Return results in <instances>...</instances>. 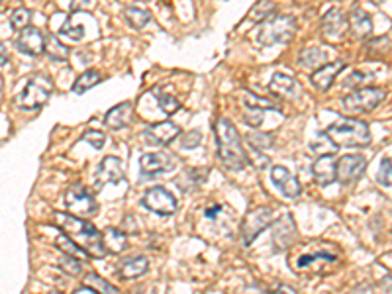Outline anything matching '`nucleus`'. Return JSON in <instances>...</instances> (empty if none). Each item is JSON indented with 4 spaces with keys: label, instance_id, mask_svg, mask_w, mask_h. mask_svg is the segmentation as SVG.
I'll return each mask as SVG.
<instances>
[{
    "label": "nucleus",
    "instance_id": "6",
    "mask_svg": "<svg viewBox=\"0 0 392 294\" xmlns=\"http://www.w3.org/2000/svg\"><path fill=\"white\" fill-rule=\"evenodd\" d=\"M386 98V90L381 87L357 88L343 98V108L351 114H369L377 106H381Z\"/></svg>",
    "mask_w": 392,
    "mask_h": 294
},
{
    "label": "nucleus",
    "instance_id": "38",
    "mask_svg": "<svg viewBox=\"0 0 392 294\" xmlns=\"http://www.w3.org/2000/svg\"><path fill=\"white\" fill-rule=\"evenodd\" d=\"M83 142L90 143L95 149H102L104 147V143H106V133L104 131H98V130H87L83 133V138H81Z\"/></svg>",
    "mask_w": 392,
    "mask_h": 294
},
{
    "label": "nucleus",
    "instance_id": "25",
    "mask_svg": "<svg viewBox=\"0 0 392 294\" xmlns=\"http://www.w3.org/2000/svg\"><path fill=\"white\" fill-rule=\"evenodd\" d=\"M327 59H329V54H327L326 49H322V47H308V49H302L300 55H298V67L314 69L316 71L318 67L329 63Z\"/></svg>",
    "mask_w": 392,
    "mask_h": 294
},
{
    "label": "nucleus",
    "instance_id": "24",
    "mask_svg": "<svg viewBox=\"0 0 392 294\" xmlns=\"http://www.w3.org/2000/svg\"><path fill=\"white\" fill-rule=\"evenodd\" d=\"M269 88H271L272 97L275 98H293L294 95H296L298 83H296V79H293V76L277 73V75L271 79Z\"/></svg>",
    "mask_w": 392,
    "mask_h": 294
},
{
    "label": "nucleus",
    "instance_id": "33",
    "mask_svg": "<svg viewBox=\"0 0 392 294\" xmlns=\"http://www.w3.org/2000/svg\"><path fill=\"white\" fill-rule=\"evenodd\" d=\"M55 247H59V250L63 251L65 255H71V257H76V259H85V257H88L87 253L81 250L75 241H71L69 238H67V236H63V234H59V236H57V240H55Z\"/></svg>",
    "mask_w": 392,
    "mask_h": 294
},
{
    "label": "nucleus",
    "instance_id": "44",
    "mask_svg": "<svg viewBox=\"0 0 392 294\" xmlns=\"http://www.w3.org/2000/svg\"><path fill=\"white\" fill-rule=\"evenodd\" d=\"M245 122L250 124V126H261L263 124V112L261 110H253V114H245Z\"/></svg>",
    "mask_w": 392,
    "mask_h": 294
},
{
    "label": "nucleus",
    "instance_id": "21",
    "mask_svg": "<svg viewBox=\"0 0 392 294\" xmlns=\"http://www.w3.org/2000/svg\"><path fill=\"white\" fill-rule=\"evenodd\" d=\"M348 22L353 35H357L359 40H369L370 33H373V18H370L369 12L355 6L349 14Z\"/></svg>",
    "mask_w": 392,
    "mask_h": 294
},
{
    "label": "nucleus",
    "instance_id": "34",
    "mask_svg": "<svg viewBox=\"0 0 392 294\" xmlns=\"http://www.w3.org/2000/svg\"><path fill=\"white\" fill-rule=\"evenodd\" d=\"M153 92H155V97H157L159 108L163 110L165 114H174L177 110L181 108V102H179L174 97H171V95L161 92V88H153Z\"/></svg>",
    "mask_w": 392,
    "mask_h": 294
},
{
    "label": "nucleus",
    "instance_id": "8",
    "mask_svg": "<svg viewBox=\"0 0 392 294\" xmlns=\"http://www.w3.org/2000/svg\"><path fill=\"white\" fill-rule=\"evenodd\" d=\"M65 206L69 214H73L76 218H90L98 212V204L95 196L87 190V186L73 185L65 193Z\"/></svg>",
    "mask_w": 392,
    "mask_h": 294
},
{
    "label": "nucleus",
    "instance_id": "29",
    "mask_svg": "<svg viewBox=\"0 0 392 294\" xmlns=\"http://www.w3.org/2000/svg\"><path fill=\"white\" fill-rule=\"evenodd\" d=\"M85 286L92 288V291L98 294H120L114 284L108 283L106 279H102L97 272H88L87 279H85Z\"/></svg>",
    "mask_w": 392,
    "mask_h": 294
},
{
    "label": "nucleus",
    "instance_id": "46",
    "mask_svg": "<svg viewBox=\"0 0 392 294\" xmlns=\"http://www.w3.org/2000/svg\"><path fill=\"white\" fill-rule=\"evenodd\" d=\"M220 210H222V206H220V204H214V206L206 208V212H204V214H206V218L214 220L220 214Z\"/></svg>",
    "mask_w": 392,
    "mask_h": 294
},
{
    "label": "nucleus",
    "instance_id": "43",
    "mask_svg": "<svg viewBox=\"0 0 392 294\" xmlns=\"http://www.w3.org/2000/svg\"><path fill=\"white\" fill-rule=\"evenodd\" d=\"M90 2H92V0H69V10H71V14L87 10L88 6H90Z\"/></svg>",
    "mask_w": 392,
    "mask_h": 294
},
{
    "label": "nucleus",
    "instance_id": "37",
    "mask_svg": "<svg viewBox=\"0 0 392 294\" xmlns=\"http://www.w3.org/2000/svg\"><path fill=\"white\" fill-rule=\"evenodd\" d=\"M314 261H329V263H336L338 261V257L336 255H332V253H316V255H302L298 261H296V269H304L308 265H312Z\"/></svg>",
    "mask_w": 392,
    "mask_h": 294
},
{
    "label": "nucleus",
    "instance_id": "19",
    "mask_svg": "<svg viewBox=\"0 0 392 294\" xmlns=\"http://www.w3.org/2000/svg\"><path fill=\"white\" fill-rule=\"evenodd\" d=\"M296 238V228H294V220L291 216H283L275 222L272 228V247L275 251L286 250L293 240Z\"/></svg>",
    "mask_w": 392,
    "mask_h": 294
},
{
    "label": "nucleus",
    "instance_id": "12",
    "mask_svg": "<svg viewBox=\"0 0 392 294\" xmlns=\"http://www.w3.org/2000/svg\"><path fill=\"white\" fill-rule=\"evenodd\" d=\"M179 136H181V128L171 120L153 124V126H149L147 130L143 131V140L149 142L152 145H167V143L177 140Z\"/></svg>",
    "mask_w": 392,
    "mask_h": 294
},
{
    "label": "nucleus",
    "instance_id": "14",
    "mask_svg": "<svg viewBox=\"0 0 392 294\" xmlns=\"http://www.w3.org/2000/svg\"><path fill=\"white\" fill-rule=\"evenodd\" d=\"M44 45H45V35L42 33L40 28H33V26H28L20 30V35L16 40V47L26 55H32V57H38V55L44 54Z\"/></svg>",
    "mask_w": 392,
    "mask_h": 294
},
{
    "label": "nucleus",
    "instance_id": "13",
    "mask_svg": "<svg viewBox=\"0 0 392 294\" xmlns=\"http://www.w3.org/2000/svg\"><path fill=\"white\" fill-rule=\"evenodd\" d=\"M140 167H142L143 174H159V173H169L177 167L173 155L169 153H143L142 159H140Z\"/></svg>",
    "mask_w": 392,
    "mask_h": 294
},
{
    "label": "nucleus",
    "instance_id": "28",
    "mask_svg": "<svg viewBox=\"0 0 392 294\" xmlns=\"http://www.w3.org/2000/svg\"><path fill=\"white\" fill-rule=\"evenodd\" d=\"M44 54H47V57H49L51 61H67L71 51H69V47L61 44L55 35H49V38H45Z\"/></svg>",
    "mask_w": 392,
    "mask_h": 294
},
{
    "label": "nucleus",
    "instance_id": "11",
    "mask_svg": "<svg viewBox=\"0 0 392 294\" xmlns=\"http://www.w3.org/2000/svg\"><path fill=\"white\" fill-rule=\"evenodd\" d=\"M348 32V18L341 8H329L322 18V33L326 35L329 42H338L343 40V35Z\"/></svg>",
    "mask_w": 392,
    "mask_h": 294
},
{
    "label": "nucleus",
    "instance_id": "36",
    "mask_svg": "<svg viewBox=\"0 0 392 294\" xmlns=\"http://www.w3.org/2000/svg\"><path fill=\"white\" fill-rule=\"evenodd\" d=\"M59 269L67 275H81L83 272V263L81 259H76V257H71V255H63L61 259H59Z\"/></svg>",
    "mask_w": 392,
    "mask_h": 294
},
{
    "label": "nucleus",
    "instance_id": "1",
    "mask_svg": "<svg viewBox=\"0 0 392 294\" xmlns=\"http://www.w3.org/2000/svg\"><path fill=\"white\" fill-rule=\"evenodd\" d=\"M55 226L63 236L75 241L90 259H102L106 255L102 245V231H98L88 220L76 218L69 212H55Z\"/></svg>",
    "mask_w": 392,
    "mask_h": 294
},
{
    "label": "nucleus",
    "instance_id": "39",
    "mask_svg": "<svg viewBox=\"0 0 392 294\" xmlns=\"http://www.w3.org/2000/svg\"><path fill=\"white\" fill-rule=\"evenodd\" d=\"M369 81H370V75L363 73V71H353V73L343 81V85L348 88H359L361 85H367Z\"/></svg>",
    "mask_w": 392,
    "mask_h": 294
},
{
    "label": "nucleus",
    "instance_id": "41",
    "mask_svg": "<svg viewBox=\"0 0 392 294\" xmlns=\"http://www.w3.org/2000/svg\"><path fill=\"white\" fill-rule=\"evenodd\" d=\"M379 183L386 188H391V157H384L381 161V169H379Z\"/></svg>",
    "mask_w": 392,
    "mask_h": 294
},
{
    "label": "nucleus",
    "instance_id": "2",
    "mask_svg": "<svg viewBox=\"0 0 392 294\" xmlns=\"http://www.w3.org/2000/svg\"><path fill=\"white\" fill-rule=\"evenodd\" d=\"M214 128H216L220 161L229 171H241L245 165L250 163V157L243 149V143H241V138L238 130H236V126L228 118L220 116L216 124H214Z\"/></svg>",
    "mask_w": 392,
    "mask_h": 294
},
{
    "label": "nucleus",
    "instance_id": "48",
    "mask_svg": "<svg viewBox=\"0 0 392 294\" xmlns=\"http://www.w3.org/2000/svg\"><path fill=\"white\" fill-rule=\"evenodd\" d=\"M73 294H98V293H95V291H92V288H88V286H83V288H76Z\"/></svg>",
    "mask_w": 392,
    "mask_h": 294
},
{
    "label": "nucleus",
    "instance_id": "51",
    "mask_svg": "<svg viewBox=\"0 0 392 294\" xmlns=\"http://www.w3.org/2000/svg\"><path fill=\"white\" fill-rule=\"evenodd\" d=\"M373 2H375V4H379V6H382V4H384V0H373Z\"/></svg>",
    "mask_w": 392,
    "mask_h": 294
},
{
    "label": "nucleus",
    "instance_id": "23",
    "mask_svg": "<svg viewBox=\"0 0 392 294\" xmlns=\"http://www.w3.org/2000/svg\"><path fill=\"white\" fill-rule=\"evenodd\" d=\"M102 245L106 255H120L128 247V240H126V234L120 228H106L102 234Z\"/></svg>",
    "mask_w": 392,
    "mask_h": 294
},
{
    "label": "nucleus",
    "instance_id": "15",
    "mask_svg": "<svg viewBox=\"0 0 392 294\" xmlns=\"http://www.w3.org/2000/svg\"><path fill=\"white\" fill-rule=\"evenodd\" d=\"M271 181L272 185L277 186L286 198H298L300 193H302V186L298 183V179L286 167L275 165L271 169Z\"/></svg>",
    "mask_w": 392,
    "mask_h": 294
},
{
    "label": "nucleus",
    "instance_id": "4",
    "mask_svg": "<svg viewBox=\"0 0 392 294\" xmlns=\"http://www.w3.org/2000/svg\"><path fill=\"white\" fill-rule=\"evenodd\" d=\"M296 30H298V24H296L294 16H291V14H272L271 18L261 22L255 42L261 47L286 44L296 35Z\"/></svg>",
    "mask_w": 392,
    "mask_h": 294
},
{
    "label": "nucleus",
    "instance_id": "30",
    "mask_svg": "<svg viewBox=\"0 0 392 294\" xmlns=\"http://www.w3.org/2000/svg\"><path fill=\"white\" fill-rule=\"evenodd\" d=\"M243 104L251 110H279V104L275 100H269V98L257 97L253 95L251 90H243Z\"/></svg>",
    "mask_w": 392,
    "mask_h": 294
},
{
    "label": "nucleus",
    "instance_id": "10",
    "mask_svg": "<svg viewBox=\"0 0 392 294\" xmlns=\"http://www.w3.org/2000/svg\"><path fill=\"white\" fill-rule=\"evenodd\" d=\"M365 169H367V159L363 155L359 153L343 155L336 165V181H339L341 185H351L355 181H359Z\"/></svg>",
    "mask_w": 392,
    "mask_h": 294
},
{
    "label": "nucleus",
    "instance_id": "50",
    "mask_svg": "<svg viewBox=\"0 0 392 294\" xmlns=\"http://www.w3.org/2000/svg\"><path fill=\"white\" fill-rule=\"evenodd\" d=\"M365 291H363V286H359V288H355V294H363ZM349 294H353V293H349Z\"/></svg>",
    "mask_w": 392,
    "mask_h": 294
},
{
    "label": "nucleus",
    "instance_id": "5",
    "mask_svg": "<svg viewBox=\"0 0 392 294\" xmlns=\"http://www.w3.org/2000/svg\"><path fill=\"white\" fill-rule=\"evenodd\" d=\"M51 92H54V85L47 76H32L26 83L22 95L16 98V104L22 110H38L49 100Z\"/></svg>",
    "mask_w": 392,
    "mask_h": 294
},
{
    "label": "nucleus",
    "instance_id": "16",
    "mask_svg": "<svg viewBox=\"0 0 392 294\" xmlns=\"http://www.w3.org/2000/svg\"><path fill=\"white\" fill-rule=\"evenodd\" d=\"M343 69H345V63H343V61H332V63L318 67L316 71L310 75V81H312V85H314L316 90L327 92V90L332 88V85H334L336 76H338Z\"/></svg>",
    "mask_w": 392,
    "mask_h": 294
},
{
    "label": "nucleus",
    "instance_id": "49",
    "mask_svg": "<svg viewBox=\"0 0 392 294\" xmlns=\"http://www.w3.org/2000/svg\"><path fill=\"white\" fill-rule=\"evenodd\" d=\"M245 294H267L263 288H257V286H250L247 291H245Z\"/></svg>",
    "mask_w": 392,
    "mask_h": 294
},
{
    "label": "nucleus",
    "instance_id": "45",
    "mask_svg": "<svg viewBox=\"0 0 392 294\" xmlns=\"http://www.w3.org/2000/svg\"><path fill=\"white\" fill-rule=\"evenodd\" d=\"M267 294H298V293L294 291L293 286H288V284H281V286H277L275 291H271V293Z\"/></svg>",
    "mask_w": 392,
    "mask_h": 294
},
{
    "label": "nucleus",
    "instance_id": "42",
    "mask_svg": "<svg viewBox=\"0 0 392 294\" xmlns=\"http://www.w3.org/2000/svg\"><path fill=\"white\" fill-rule=\"evenodd\" d=\"M59 33H61V35H69L73 42H81L83 35H85V30H83V26H76V28L75 26H71V20H69V22L59 30Z\"/></svg>",
    "mask_w": 392,
    "mask_h": 294
},
{
    "label": "nucleus",
    "instance_id": "32",
    "mask_svg": "<svg viewBox=\"0 0 392 294\" xmlns=\"http://www.w3.org/2000/svg\"><path fill=\"white\" fill-rule=\"evenodd\" d=\"M272 14H277L275 10V4L272 0H259L250 12V20H255V22H265L267 18H271Z\"/></svg>",
    "mask_w": 392,
    "mask_h": 294
},
{
    "label": "nucleus",
    "instance_id": "7",
    "mask_svg": "<svg viewBox=\"0 0 392 294\" xmlns=\"http://www.w3.org/2000/svg\"><path fill=\"white\" fill-rule=\"evenodd\" d=\"M272 210L269 206H257L250 210L245 214V218L241 222V241L245 247H250L253 241L261 236L265 229L271 226Z\"/></svg>",
    "mask_w": 392,
    "mask_h": 294
},
{
    "label": "nucleus",
    "instance_id": "26",
    "mask_svg": "<svg viewBox=\"0 0 392 294\" xmlns=\"http://www.w3.org/2000/svg\"><path fill=\"white\" fill-rule=\"evenodd\" d=\"M124 18H126V22L130 24L133 30H143L153 20L152 12L138 8V6H126L124 8Z\"/></svg>",
    "mask_w": 392,
    "mask_h": 294
},
{
    "label": "nucleus",
    "instance_id": "18",
    "mask_svg": "<svg viewBox=\"0 0 392 294\" xmlns=\"http://www.w3.org/2000/svg\"><path fill=\"white\" fill-rule=\"evenodd\" d=\"M336 165H338V157L334 153L318 157L312 165V174H314L318 185L327 186L336 183Z\"/></svg>",
    "mask_w": 392,
    "mask_h": 294
},
{
    "label": "nucleus",
    "instance_id": "52",
    "mask_svg": "<svg viewBox=\"0 0 392 294\" xmlns=\"http://www.w3.org/2000/svg\"><path fill=\"white\" fill-rule=\"evenodd\" d=\"M49 294H63V293H57V291H54V293H49Z\"/></svg>",
    "mask_w": 392,
    "mask_h": 294
},
{
    "label": "nucleus",
    "instance_id": "9",
    "mask_svg": "<svg viewBox=\"0 0 392 294\" xmlns=\"http://www.w3.org/2000/svg\"><path fill=\"white\" fill-rule=\"evenodd\" d=\"M142 204L157 216H173L177 212V198L165 186H153L145 190Z\"/></svg>",
    "mask_w": 392,
    "mask_h": 294
},
{
    "label": "nucleus",
    "instance_id": "17",
    "mask_svg": "<svg viewBox=\"0 0 392 294\" xmlns=\"http://www.w3.org/2000/svg\"><path fill=\"white\" fill-rule=\"evenodd\" d=\"M97 179L98 185H106V183L118 185V183H122L124 181V165H122L120 159L114 157V155L104 157L98 165Z\"/></svg>",
    "mask_w": 392,
    "mask_h": 294
},
{
    "label": "nucleus",
    "instance_id": "20",
    "mask_svg": "<svg viewBox=\"0 0 392 294\" xmlns=\"http://www.w3.org/2000/svg\"><path fill=\"white\" fill-rule=\"evenodd\" d=\"M133 118V102L126 100L120 102L118 106L110 108L104 116V126L110 130H122V128H128Z\"/></svg>",
    "mask_w": 392,
    "mask_h": 294
},
{
    "label": "nucleus",
    "instance_id": "22",
    "mask_svg": "<svg viewBox=\"0 0 392 294\" xmlns=\"http://www.w3.org/2000/svg\"><path fill=\"white\" fill-rule=\"evenodd\" d=\"M149 269V259L143 257V255H138V257H130V259H124L120 263V269H118V275L124 281H131V279H138L145 275Z\"/></svg>",
    "mask_w": 392,
    "mask_h": 294
},
{
    "label": "nucleus",
    "instance_id": "35",
    "mask_svg": "<svg viewBox=\"0 0 392 294\" xmlns=\"http://www.w3.org/2000/svg\"><path fill=\"white\" fill-rule=\"evenodd\" d=\"M30 18H32V12L28 10V8H16V10L12 12L10 16V26L14 30H24V28H28V24H30Z\"/></svg>",
    "mask_w": 392,
    "mask_h": 294
},
{
    "label": "nucleus",
    "instance_id": "40",
    "mask_svg": "<svg viewBox=\"0 0 392 294\" xmlns=\"http://www.w3.org/2000/svg\"><path fill=\"white\" fill-rule=\"evenodd\" d=\"M202 142V133L200 131H186L181 136V147L183 149H195L198 143Z\"/></svg>",
    "mask_w": 392,
    "mask_h": 294
},
{
    "label": "nucleus",
    "instance_id": "47",
    "mask_svg": "<svg viewBox=\"0 0 392 294\" xmlns=\"http://www.w3.org/2000/svg\"><path fill=\"white\" fill-rule=\"evenodd\" d=\"M8 49H6V45L0 44V65H6L8 63Z\"/></svg>",
    "mask_w": 392,
    "mask_h": 294
},
{
    "label": "nucleus",
    "instance_id": "31",
    "mask_svg": "<svg viewBox=\"0 0 392 294\" xmlns=\"http://www.w3.org/2000/svg\"><path fill=\"white\" fill-rule=\"evenodd\" d=\"M245 140H247V143H250L255 152H265V149H269L272 143H275V138H272V133H269V131H251V133H247Z\"/></svg>",
    "mask_w": 392,
    "mask_h": 294
},
{
    "label": "nucleus",
    "instance_id": "3",
    "mask_svg": "<svg viewBox=\"0 0 392 294\" xmlns=\"http://www.w3.org/2000/svg\"><path fill=\"white\" fill-rule=\"evenodd\" d=\"M324 133L336 147H345V149L367 147L370 143L369 124L357 118H339Z\"/></svg>",
    "mask_w": 392,
    "mask_h": 294
},
{
    "label": "nucleus",
    "instance_id": "27",
    "mask_svg": "<svg viewBox=\"0 0 392 294\" xmlns=\"http://www.w3.org/2000/svg\"><path fill=\"white\" fill-rule=\"evenodd\" d=\"M100 81H102V73L100 71L87 69L85 73H81V75L76 76V81L73 83V92L75 95H83V92H87L92 87H97Z\"/></svg>",
    "mask_w": 392,
    "mask_h": 294
}]
</instances>
